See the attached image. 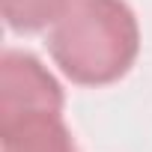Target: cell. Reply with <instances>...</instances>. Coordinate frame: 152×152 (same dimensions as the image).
<instances>
[{"mask_svg":"<svg viewBox=\"0 0 152 152\" xmlns=\"http://www.w3.org/2000/svg\"><path fill=\"white\" fill-rule=\"evenodd\" d=\"M72 0H3V18L15 33H39L69 9Z\"/></svg>","mask_w":152,"mask_h":152,"instance_id":"277c9868","label":"cell"},{"mask_svg":"<svg viewBox=\"0 0 152 152\" xmlns=\"http://www.w3.org/2000/svg\"><path fill=\"white\" fill-rule=\"evenodd\" d=\"M3 152H78L60 113H30L0 125Z\"/></svg>","mask_w":152,"mask_h":152,"instance_id":"3957f363","label":"cell"},{"mask_svg":"<svg viewBox=\"0 0 152 152\" xmlns=\"http://www.w3.org/2000/svg\"><path fill=\"white\" fill-rule=\"evenodd\" d=\"M30 113H63V90L33 54L6 51L0 60V125Z\"/></svg>","mask_w":152,"mask_h":152,"instance_id":"7a4b0ae2","label":"cell"},{"mask_svg":"<svg viewBox=\"0 0 152 152\" xmlns=\"http://www.w3.org/2000/svg\"><path fill=\"white\" fill-rule=\"evenodd\" d=\"M48 51L69 81L113 84L137 60V18L122 0H72L48 36Z\"/></svg>","mask_w":152,"mask_h":152,"instance_id":"6da1fadb","label":"cell"}]
</instances>
